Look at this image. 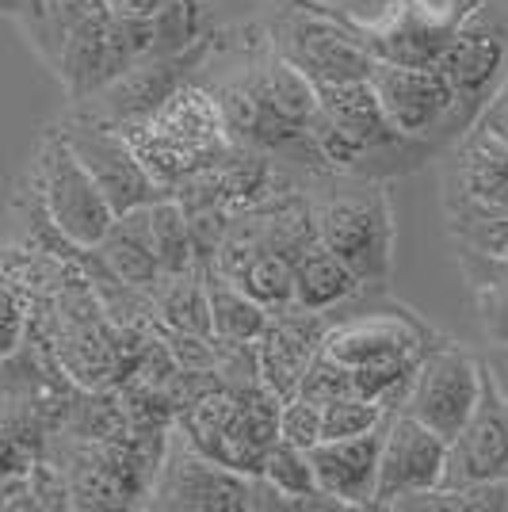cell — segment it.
Segmentation results:
<instances>
[{
    "label": "cell",
    "instance_id": "obj_1",
    "mask_svg": "<svg viewBox=\"0 0 508 512\" xmlns=\"http://www.w3.org/2000/svg\"><path fill=\"white\" fill-rule=\"evenodd\" d=\"M321 88L318 146L325 165L340 180H394L424 169L440 150L432 142L409 138L390 123L371 77L367 81H340Z\"/></svg>",
    "mask_w": 508,
    "mask_h": 512
},
{
    "label": "cell",
    "instance_id": "obj_22",
    "mask_svg": "<svg viewBox=\"0 0 508 512\" xmlns=\"http://www.w3.org/2000/svg\"><path fill=\"white\" fill-rule=\"evenodd\" d=\"M264 478L276 486L291 509H340L333 497H325L318 482V470L310 459V448H298L291 440L279 436L268 463H264Z\"/></svg>",
    "mask_w": 508,
    "mask_h": 512
},
{
    "label": "cell",
    "instance_id": "obj_12",
    "mask_svg": "<svg viewBox=\"0 0 508 512\" xmlns=\"http://www.w3.org/2000/svg\"><path fill=\"white\" fill-rule=\"evenodd\" d=\"M436 341L440 337L432 333V325H424L409 306H386V310H367L348 318H337L333 310L321 352L344 367H375V363L394 360H421Z\"/></svg>",
    "mask_w": 508,
    "mask_h": 512
},
{
    "label": "cell",
    "instance_id": "obj_8",
    "mask_svg": "<svg viewBox=\"0 0 508 512\" xmlns=\"http://www.w3.org/2000/svg\"><path fill=\"white\" fill-rule=\"evenodd\" d=\"M54 127L62 130V138L85 161V169L96 176V184L104 188V195L119 214L146 207V203L165 195L161 184L153 180V172L146 169L142 153L134 150L127 130L111 127V123H104V119H96V115H88V111L73 104Z\"/></svg>",
    "mask_w": 508,
    "mask_h": 512
},
{
    "label": "cell",
    "instance_id": "obj_13",
    "mask_svg": "<svg viewBox=\"0 0 508 512\" xmlns=\"http://www.w3.org/2000/svg\"><path fill=\"white\" fill-rule=\"evenodd\" d=\"M447 455L451 440L436 428L417 421L413 413L394 409L386 444H382V470H379V501L375 509H402L405 501L421 493L444 490Z\"/></svg>",
    "mask_w": 508,
    "mask_h": 512
},
{
    "label": "cell",
    "instance_id": "obj_31",
    "mask_svg": "<svg viewBox=\"0 0 508 512\" xmlns=\"http://www.w3.org/2000/svg\"><path fill=\"white\" fill-rule=\"evenodd\" d=\"M100 8L123 23H149L169 8V0H100Z\"/></svg>",
    "mask_w": 508,
    "mask_h": 512
},
{
    "label": "cell",
    "instance_id": "obj_2",
    "mask_svg": "<svg viewBox=\"0 0 508 512\" xmlns=\"http://www.w3.org/2000/svg\"><path fill=\"white\" fill-rule=\"evenodd\" d=\"M127 138L142 153L146 169L153 172V180L161 184L165 195L176 192L188 176L211 169L237 150L222 119V107L203 77L172 92L149 123L127 130Z\"/></svg>",
    "mask_w": 508,
    "mask_h": 512
},
{
    "label": "cell",
    "instance_id": "obj_14",
    "mask_svg": "<svg viewBox=\"0 0 508 512\" xmlns=\"http://www.w3.org/2000/svg\"><path fill=\"white\" fill-rule=\"evenodd\" d=\"M329 321H333V314L302 310V306L272 310L264 337L256 341V367H260V383L268 386L279 402L298 394L306 367L321 352Z\"/></svg>",
    "mask_w": 508,
    "mask_h": 512
},
{
    "label": "cell",
    "instance_id": "obj_30",
    "mask_svg": "<svg viewBox=\"0 0 508 512\" xmlns=\"http://www.w3.org/2000/svg\"><path fill=\"white\" fill-rule=\"evenodd\" d=\"M478 130H486L489 138H497L501 146H508V77L501 81V88L489 96V104L482 107V115H478Z\"/></svg>",
    "mask_w": 508,
    "mask_h": 512
},
{
    "label": "cell",
    "instance_id": "obj_20",
    "mask_svg": "<svg viewBox=\"0 0 508 512\" xmlns=\"http://www.w3.org/2000/svg\"><path fill=\"white\" fill-rule=\"evenodd\" d=\"M207 276V295H211V318H214V344H256L264 337L272 310L256 302L237 279H230L211 260H203Z\"/></svg>",
    "mask_w": 508,
    "mask_h": 512
},
{
    "label": "cell",
    "instance_id": "obj_15",
    "mask_svg": "<svg viewBox=\"0 0 508 512\" xmlns=\"http://www.w3.org/2000/svg\"><path fill=\"white\" fill-rule=\"evenodd\" d=\"M508 478V394L489 379L482 406L474 409L470 425L451 440L444 490H463L474 482Z\"/></svg>",
    "mask_w": 508,
    "mask_h": 512
},
{
    "label": "cell",
    "instance_id": "obj_27",
    "mask_svg": "<svg viewBox=\"0 0 508 512\" xmlns=\"http://www.w3.org/2000/svg\"><path fill=\"white\" fill-rule=\"evenodd\" d=\"M455 249L486 256H508V218H455L447 222Z\"/></svg>",
    "mask_w": 508,
    "mask_h": 512
},
{
    "label": "cell",
    "instance_id": "obj_25",
    "mask_svg": "<svg viewBox=\"0 0 508 512\" xmlns=\"http://www.w3.org/2000/svg\"><path fill=\"white\" fill-rule=\"evenodd\" d=\"M386 417H390V409H382L379 402H371L363 394H344V398H333L321 406V432H325V440H344V436L371 432Z\"/></svg>",
    "mask_w": 508,
    "mask_h": 512
},
{
    "label": "cell",
    "instance_id": "obj_32",
    "mask_svg": "<svg viewBox=\"0 0 508 512\" xmlns=\"http://www.w3.org/2000/svg\"><path fill=\"white\" fill-rule=\"evenodd\" d=\"M482 360H486L489 379L508 394V344H489V352Z\"/></svg>",
    "mask_w": 508,
    "mask_h": 512
},
{
    "label": "cell",
    "instance_id": "obj_18",
    "mask_svg": "<svg viewBox=\"0 0 508 512\" xmlns=\"http://www.w3.org/2000/svg\"><path fill=\"white\" fill-rule=\"evenodd\" d=\"M100 0H0L4 16L23 31L27 46L43 58L46 69H54L73 35L85 27Z\"/></svg>",
    "mask_w": 508,
    "mask_h": 512
},
{
    "label": "cell",
    "instance_id": "obj_29",
    "mask_svg": "<svg viewBox=\"0 0 508 512\" xmlns=\"http://www.w3.org/2000/svg\"><path fill=\"white\" fill-rule=\"evenodd\" d=\"M31 310H35L31 287L23 291L20 279L4 276V356L20 352L31 341Z\"/></svg>",
    "mask_w": 508,
    "mask_h": 512
},
{
    "label": "cell",
    "instance_id": "obj_23",
    "mask_svg": "<svg viewBox=\"0 0 508 512\" xmlns=\"http://www.w3.org/2000/svg\"><path fill=\"white\" fill-rule=\"evenodd\" d=\"M149 222H153V245L161 256V272L176 276L199 264V241H195V226H191L188 207L176 195H161L149 203Z\"/></svg>",
    "mask_w": 508,
    "mask_h": 512
},
{
    "label": "cell",
    "instance_id": "obj_19",
    "mask_svg": "<svg viewBox=\"0 0 508 512\" xmlns=\"http://www.w3.org/2000/svg\"><path fill=\"white\" fill-rule=\"evenodd\" d=\"M363 295H371L367 283L321 237H314L295 256V306L318 310V314H333V310L363 299Z\"/></svg>",
    "mask_w": 508,
    "mask_h": 512
},
{
    "label": "cell",
    "instance_id": "obj_17",
    "mask_svg": "<svg viewBox=\"0 0 508 512\" xmlns=\"http://www.w3.org/2000/svg\"><path fill=\"white\" fill-rule=\"evenodd\" d=\"M92 253L100 256V268L107 276H115V283H127L134 291H153L165 279L161 256H157V245H153L149 203L119 214L115 226L107 230V237Z\"/></svg>",
    "mask_w": 508,
    "mask_h": 512
},
{
    "label": "cell",
    "instance_id": "obj_11",
    "mask_svg": "<svg viewBox=\"0 0 508 512\" xmlns=\"http://www.w3.org/2000/svg\"><path fill=\"white\" fill-rule=\"evenodd\" d=\"M211 50H214V35L207 43H199L188 54H172V58H146V62L130 65L123 77H115L111 85H104L100 92H92L88 100H77L73 107H81L88 115L104 119L111 127L119 130H134L149 123L172 92L195 81L207 62H211Z\"/></svg>",
    "mask_w": 508,
    "mask_h": 512
},
{
    "label": "cell",
    "instance_id": "obj_5",
    "mask_svg": "<svg viewBox=\"0 0 508 512\" xmlns=\"http://www.w3.org/2000/svg\"><path fill=\"white\" fill-rule=\"evenodd\" d=\"M264 31L287 62H295L318 85L367 81L375 73V54L352 27L329 16L318 0H272Z\"/></svg>",
    "mask_w": 508,
    "mask_h": 512
},
{
    "label": "cell",
    "instance_id": "obj_6",
    "mask_svg": "<svg viewBox=\"0 0 508 512\" xmlns=\"http://www.w3.org/2000/svg\"><path fill=\"white\" fill-rule=\"evenodd\" d=\"M371 85L379 92L382 111L390 115L394 127L409 138L432 142L440 153L451 150L474 127L459 104L451 77L440 65L375 62Z\"/></svg>",
    "mask_w": 508,
    "mask_h": 512
},
{
    "label": "cell",
    "instance_id": "obj_26",
    "mask_svg": "<svg viewBox=\"0 0 508 512\" xmlns=\"http://www.w3.org/2000/svg\"><path fill=\"white\" fill-rule=\"evenodd\" d=\"M298 394H302V398H310V402H318V406L333 402V398H344V394H356L352 367H344L340 360H333V356L318 352V356H314V363L306 367V375H302Z\"/></svg>",
    "mask_w": 508,
    "mask_h": 512
},
{
    "label": "cell",
    "instance_id": "obj_7",
    "mask_svg": "<svg viewBox=\"0 0 508 512\" xmlns=\"http://www.w3.org/2000/svg\"><path fill=\"white\" fill-rule=\"evenodd\" d=\"M149 509H184V512H241L253 509V474L218 463L199 451L176 428L153 467V482L146 490Z\"/></svg>",
    "mask_w": 508,
    "mask_h": 512
},
{
    "label": "cell",
    "instance_id": "obj_16",
    "mask_svg": "<svg viewBox=\"0 0 508 512\" xmlns=\"http://www.w3.org/2000/svg\"><path fill=\"white\" fill-rule=\"evenodd\" d=\"M386 428H390V417L371 432L344 436V440H321L310 448L321 490L325 497H333L340 509H375Z\"/></svg>",
    "mask_w": 508,
    "mask_h": 512
},
{
    "label": "cell",
    "instance_id": "obj_24",
    "mask_svg": "<svg viewBox=\"0 0 508 512\" xmlns=\"http://www.w3.org/2000/svg\"><path fill=\"white\" fill-rule=\"evenodd\" d=\"M402 512H508V478L474 482L463 490H432L405 501Z\"/></svg>",
    "mask_w": 508,
    "mask_h": 512
},
{
    "label": "cell",
    "instance_id": "obj_4",
    "mask_svg": "<svg viewBox=\"0 0 508 512\" xmlns=\"http://www.w3.org/2000/svg\"><path fill=\"white\" fill-rule=\"evenodd\" d=\"M31 192L39 199L50 230H58V237L77 253H92L119 218L96 176L85 169V161L73 153L58 127L46 130L39 142L31 165Z\"/></svg>",
    "mask_w": 508,
    "mask_h": 512
},
{
    "label": "cell",
    "instance_id": "obj_9",
    "mask_svg": "<svg viewBox=\"0 0 508 512\" xmlns=\"http://www.w3.org/2000/svg\"><path fill=\"white\" fill-rule=\"evenodd\" d=\"M486 394V360L455 341H436L417 367L405 413L455 440Z\"/></svg>",
    "mask_w": 508,
    "mask_h": 512
},
{
    "label": "cell",
    "instance_id": "obj_3",
    "mask_svg": "<svg viewBox=\"0 0 508 512\" xmlns=\"http://www.w3.org/2000/svg\"><path fill=\"white\" fill-rule=\"evenodd\" d=\"M318 237L367 283L371 295H382L394 276V207L379 180H356V188L310 195Z\"/></svg>",
    "mask_w": 508,
    "mask_h": 512
},
{
    "label": "cell",
    "instance_id": "obj_21",
    "mask_svg": "<svg viewBox=\"0 0 508 512\" xmlns=\"http://www.w3.org/2000/svg\"><path fill=\"white\" fill-rule=\"evenodd\" d=\"M459 268L470 283L478 321H482L489 344H508V256L459 249Z\"/></svg>",
    "mask_w": 508,
    "mask_h": 512
},
{
    "label": "cell",
    "instance_id": "obj_10",
    "mask_svg": "<svg viewBox=\"0 0 508 512\" xmlns=\"http://www.w3.org/2000/svg\"><path fill=\"white\" fill-rule=\"evenodd\" d=\"M440 69L459 92L466 119L478 123L489 96L508 77V12L497 0H478L463 23L455 27L451 43L440 54Z\"/></svg>",
    "mask_w": 508,
    "mask_h": 512
},
{
    "label": "cell",
    "instance_id": "obj_28",
    "mask_svg": "<svg viewBox=\"0 0 508 512\" xmlns=\"http://www.w3.org/2000/svg\"><path fill=\"white\" fill-rule=\"evenodd\" d=\"M279 436L283 440H291L298 448H314L325 440V432H321V406L318 402H310V398H287L283 406H279Z\"/></svg>",
    "mask_w": 508,
    "mask_h": 512
}]
</instances>
